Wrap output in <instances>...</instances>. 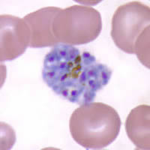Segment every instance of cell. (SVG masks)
<instances>
[{"instance_id": "1", "label": "cell", "mask_w": 150, "mask_h": 150, "mask_svg": "<svg viewBox=\"0 0 150 150\" xmlns=\"http://www.w3.org/2000/svg\"><path fill=\"white\" fill-rule=\"evenodd\" d=\"M41 74L56 95L82 105L92 102L108 85L112 71L89 52L59 44L45 56Z\"/></svg>"}, {"instance_id": "2", "label": "cell", "mask_w": 150, "mask_h": 150, "mask_svg": "<svg viewBox=\"0 0 150 150\" xmlns=\"http://www.w3.org/2000/svg\"><path fill=\"white\" fill-rule=\"evenodd\" d=\"M121 126L117 111L101 102L80 105L69 121L72 138L86 149H102L110 145L117 138Z\"/></svg>"}, {"instance_id": "3", "label": "cell", "mask_w": 150, "mask_h": 150, "mask_svg": "<svg viewBox=\"0 0 150 150\" xmlns=\"http://www.w3.org/2000/svg\"><path fill=\"white\" fill-rule=\"evenodd\" d=\"M102 29L100 12L89 6L74 5L61 9L53 23V33L59 44L86 45L95 41Z\"/></svg>"}, {"instance_id": "4", "label": "cell", "mask_w": 150, "mask_h": 150, "mask_svg": "<svg viewBox=\"0 0 150 150\" xmlns=\"http://www.w3.org/2000/svg\"><path fill=\"white\" fill-rule=\"evenodd\" d=\"M149 23L150 9L146 5L133 1L120 5L112 18V41L125 53L134 54L135 42Z\"/></svg>"}, {"instance_id": "5", "label": "cell", "mask_w": 150, "mask_h": 150, "mask_svg": "<svg viewBox=\"0 0 150 150\" xmlns=\"http://www.w3.org/2000/svg\"><path fill=\"white\" fill-rule=\"evenodd\" d=\"M29 41V28L23 19L8 14L0 16V61H12L23 54Z\"/></svg>"}, {"instance_id": "6", "label": "cell", "mask_w": 150, "mask_h": 150, "mask_svg": "<svg viewBox=\"0 0 150 150\" xmlns=\"http://www.w3.org/2000/svg\"><path fill=\"white\" fill-rule=\"evenodd\" d=\"M61 9L57 7L43 8L23 18L29 28L30 47L42 48L59 45L53 35V23Z\"/></svg>"}, {"instance_id": "7", "label": "cell", "mask_w": 150, "mask_h": 150, "mask_svg": "<svg viewBox=\"0 0 150 150\" xmlns=\"http://www.w3.org/2000/svg\"><path fill=\"white\" fill-rule=\"evenodd\" d=\"M150 107L141 104L131 110L125 120L128 137L137 149H150Z\"/></svg>"}, {"instance_id": "8", "label": "cell", "mask_w": 150, "mask_h": 150, "mask_svg": "<svg viewBox=\"0 0 150 150\" xmlns=\"http://www.w3.org/2000/svg\"><path fill=\"white\" fill-rule=\"evenodd\" d=\"M134 53L140 62L149 68V26L137 38L134 45Z\"/></svg>"}]
</instances>
